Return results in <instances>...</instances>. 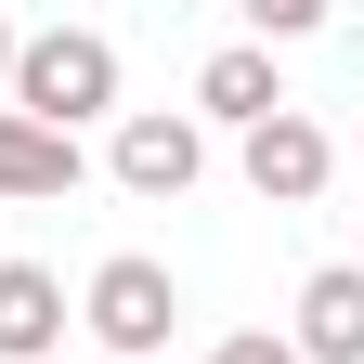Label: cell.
Instances as JSON below:
<instances>
[{
  "label": "cell",
  "mask_w": 364,
  "mask_h": 364,
  "mask_svg": "<svg viewBox=\"0 0 364 364\" xmlns=\"http://www.w3.org/2000/svg\"><path fill=\"white\" fill-rule=\"evenodd\" d=\"M287 351H299V364H364V260H326V273H299Z\"/></svg>",
  "instance_id": "8992f818"
},
{
  "label": "cell",
  "mask_w": 364,
  "mask_h": 364,
  "mask_svg": "<svg viewBox=\"0 0 364 364\" xmlns=\"http://www.w3.org/2000/svg\"><path fill=\"white\" fill-rule=\"evenodd\" d=\"M208 364H299V351H287V326H235V338H221Z\"/></svg>",
  "instance_id": "9c48e42d"
},
{
  "label": "cell",
  "mask_w": 364,
  "mask_h": 364,
  "mask_svg": "<svg viewBox=\"0 0 364 364\" xmlns=\"http://www.w3.org/2000/svg\"><path fill=\"white\" fill-rule=\"evenodd\" d=\"M105 169H117V196L169 208V196H196V182H208V130L182 117V105H117V144H105Z\"/></svg>",
  "instance_id": "3957f363"
},
{
  "label": "cell",
  "mask_w": 364,
  "mask_h": 364,
  "mask_svg": "<svg viewBox=\"0 0 364 364\" xmlns=\"http://www.w3.org/2000/svg\"><path fill=\"white\" fill-rule=\"evenodd\" d=\"M78 182H91V156L65 144V130H39V117L0 105V208H53V196H78Z\"/></svg>",
  "instance_id": "ba28073f"
},
{
  "label": "cell",
  "mask_w": 364,
  "mask_h": 364,
  "mask_svg": "<svg viewBox=\"0 0 364 364\" xmlns=\"http://www.w3.org/2000/svg\"><path fill=\"white\" fill-rule=\"evenodd\" d=\"M0 105L78 144L91 117H117V39H105V26H26V39H14V91H0Z\"/></svg>",
  "instance_id": "6da1fadb"
},
{
  "label": "cell",
  "mask_w": 364,
  "mask_h": 364,
  "mask_svg": "<svg viewBox=\"0 0 364 364\" xmlns=\"http://www.w3.org/2000/svg\"><path fill=\"white\" fill-rule=\"evenodd\" d=\"M235 169H247V196H260V208H312V196H326V169H338V144L287 105V117H260L247 144H235Z\"/></svg>",
  "instance_id": "277c9868"
},
{
  "label": "cell",
  "mask_w": 364,
  "mask_h": 364,
  "mask_svg": "<svg viewBox=\"0 0 364 364\" xmlns=\"http://www.w3.org/2000/svg\"><path fill=\"white\" fill-rule=\"evenodd\" d=\"M78 326L105 338L117 364H169V326H182V287H169V260H144V247L91 260V287H78Z\"/></svg>",
  "instance_id": "7a4b0ae2"
},
{
  "label": "cell",
  "mask_w": 364,
  "mask_h": 364,
  "mask_svg": "<svg viewBox=\"0 0 364 364\" xmlns=\"http://www.w3.org/2000/svg\"><path fill=\"white\" fill-rule=\"evenodd\" d=\"M182 117H196V130H235V144H247L260 117H287V78H273V53H260V39H221V53L196 65V105H182Z\"/></svg>",
  "instance_id": "5b68a950"
},
{
  "label": "cell",
  "mask_w": 364,
  "mask_h": 364,
  "mask_svg": "<svg viewBox=\"0 0 364 364\" xmlns=\"http://www.w3.org/2000/svg\"><path fill=\"white\" fill-rule=\"evenodd\" d=\"M65 273H39V260H14L0 247V364H65Z\"/></svg>",
  "instance_id": "52a82bcc"
},
{
  "label": "cell",
  "mask_w": 364,
  "mask_h": 364,
  "mask_svg": "<svg viewBox=\"0 0 364 364\" xmlns=\"http://www.w3.org/2000/svg\"><path fill=\"white\" fill-rule=\"evenodd\" d=\"M14 39H26V26H14V14H0V91H14Z\"/></svg>",
  "instance_id": "30bf717a"
}]
</instances>
